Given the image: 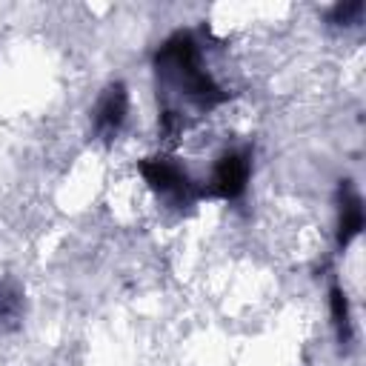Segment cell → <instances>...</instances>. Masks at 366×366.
Masks as SVG:
<instances>
[{
    "label": "cell",
    "mask_w": 366,
    "mask_h": 366,
    "mask_svg": "<svg viewBox=\"0 0 366 366\" xmlns=\"http://www.w3.org/2000/svg\"><path fill=\"white\" fill-rule=\"evenodd\" d=\"M23 317V289L14 280H0V332L14 329Z\"/></svg>",
    "instance_id": "cell-6"
},
{
    "label": "cell",
    "mask_w": 366,
    "mask_h": 366,
    "mask_svg": "<svg viewBox=\"0 0 366 366\" xmlns=\"http://www.w3.org/2000/svg\"><path fill=\"white\" fill-rule=\"evenodd\" d=\"M329 312H332V323H335L337 340H340L343 346H346V343H352L355 326H352V312H349L346 292H343L340 286H332V289H329Z\"/></svg>",
    "instance_id": "cell-7"
},
{
    "label": "cell",
    "mask_w": 366,
    "mask_h": 366,
    "mask_svg": "<svg viewBox=\"0 0 366 366\" xmlns=\"http://www.w3.org/2000/svg\"><path fill=\"white\" fill-rule=\"evenodd\" d=\"M363 200L352 180H343L337 189V246L346 249L363 229Z\"/></svg>",
    "instance_id": "cell-5"
},
{
    "label": "cell",
    "mask_w": 366,
    "mask_h": 366,
    "mask_svg": "<svg viewBox=\"0 0 366 366\" xmlns=\"http://www.w3.org/2000/svg\"><path fill=\"white\" fill-rule=\"evenodd\" d=\"M252 174V154L249 149H226L212 169L209 177V192L220 200H237L246 192Z\"/></svg>",
    "instance_id": "cell-3"
},
{
    "label": "cell",
    "mask_w": 366,
    "mask_h": 366,
    "mask_svg": "<svg viewBox=\"0 0 366 366\" xmlns=\"http://www.w3.org/2000/svg\"><path fill=\"white\" fill-rule=\"evenodd\" d=\"M154 71L160 97L166 103L163 114H174L183 120V103L197 112H209L229 97L226 89L217 86L214 77L203 69V51L192 31H177L160 46V51L154 54Z\"/></svg>",
    "instance_id": "cell-1"
},
{
    "label": "cell",
    "mask_w": 366,
    "mask_h": 366,
    "mask_svg": "<svg viewBox=\"0 0 366 366\" xmlns=\"http://www.w3.org/2000/svg\"><path fill=\"white\" fill-rule=\"evenodd\" d=\"M92 114H94V132H97V137H103V140L117 137L120 129H123V123H126V117H129V89L120 80L109 83L103 89V94L97 97Z\"/></svg>",
    "instance_id": "cell-4"
},
{
    "label": "cell",
    "mask_w": 366,
    "mask_h": 366,
    "mask_svg": "<svg viewBox=\"0 0 366 366\" xmlns=\"http://www.w3.org/2000/svg\"><path fill=\"white\" fill-rule=\"evenodd\" d=\"M360 14H363V3H360V0H352V3H337L329 17H332V23H337V26H352V23L360 20Z\"/></svg>",
    "instance_id": "cell-8"
},
{
    "label": "cell",
    "mask_w": 366,
    "mask_h": 366,
    "mask_svg": "<svg viewBox=\"0 0 366 366\" xmlns=\"http://www.w3.org/2000/svg\"><path fill=\"white\" fill-rule=\"evenodd\" d=\"M137 169H140L146 186L172 209H186L203 194L177 157H169V154L143 157Z\"/></svg>",
    "instance_id": "cell-2"
}]
</instances>
